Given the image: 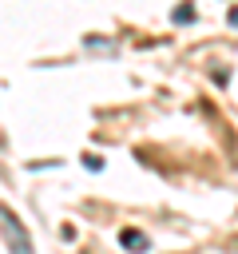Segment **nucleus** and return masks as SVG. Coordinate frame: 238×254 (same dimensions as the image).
Returning a JSON list of instances; mask_svg holds the SVG:
<instances>
[{"label":"nucleus","instance_id":"f257e3e1","mask_svg":"<svg viewBox=\"0 0 238 254\" xmlns=\"http://www.w3.org/2000/svg\"><path fill=\"white\" fill-rule=\"evenodd\" d=\"M0 230H4V242H8V254H36V246H32V234L24 230V222L8 210V206H0Z\"/></svg>","mask_w":238,"mask_h":254},{"label":"nucleus","instance_id":"f03ea898","mask_svg":"<svg viewBox=\"0 0 238 254\" xmlns=\"http://www.w3.org/2000/svg\"><path fill=\"white\" fill-rule=\"evenodd\" d=\"M119 246L131 250V254H147V250H151V238H147L143 230H119Z\"/></svg>","mask_w":238,"mask_h":254},{"label":"nucleus","instance_id":"7ed1b4c3","mask_svg":"<svg viewBox=\"0 0 238 254\" xmlns=\"http://www.w3.org/2000/svg\"><path fill=\"white\" fill-rule=\"evenodd\" d=\"M175 24H194V8L190 4H178L175 8Z\"/></svg>","mask_w":238,"mask_h":254},{"label":"nucleus","instance_id":"20e7f679","mask_svg":"<svg viewBox=\"0 0 238 254\" xmlns=\"http://www.w3.org/2000/svg\"><path fill=\"white\" fill-rule=\"evenodd\" d=\"M226 20H230V24H234V28H238V4H234V8H230V16H226Z\"/></svg>","mask_w":238,"mask_h":254}]
</instances>
